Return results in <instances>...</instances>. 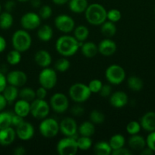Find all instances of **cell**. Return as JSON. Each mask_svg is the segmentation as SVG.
<instances>
[{"label": "cell", "instance_id": "obj_14", "mask_svg": "<svg viewBox=\"0 0 155 155\" xmlns=\"http://www.w3.org/2000/svg\"><path fill=\"white\" fill-rule=\"evenodd\" d=\"M16 136L22 141H28L34 136V128L30 123L24 121L16 127Z\"/></svg>", "mask_w": 155, "mask_h": 155}, {"label": "cell", "instance_id": "obj_52", "mask_svg": "<svg viewBox=\"0 0 155 155\" xmlns=\"http://www.w3.org/2000/svg\"><path fill=\"white\" fill-rule=\"evenodd\" d=\"M13 154L15 155H24L26 154L25 148L23 146H18L15 148L13 151Z\"/></svg>", "mask_w": 155, "mask_h": 155}, {"label": "cell", "instance_id": "obj_28", "mask_svg": "<svg viewBox=\"0 0 155 155\" xmlns=\"http://www.w3.org/2000/svg\"><path fill=\"white\" fill-rule=\"evenodd\" d=\"M100 26H101L100 32L103 36L108 38L115 36V33H116V26L115 25V23L109 21H106Z\"/></svg>", "mask_w": 155, "mask_h": 155}, {"label": "cell", "instance_id": "obj_38", "mask_svg": "<svg viewBox=\"0 0 155 155\" xmlns=\"http://www.w3.org/2000/svg\"><path fill=\"white\" fill-rule=\"evenodd\" d=\"M21 52L14 49L9 51L7 54V61L11 65H16L20 63L21 60Z\"/></svg>", "mask_w": 155, "mask_h": 155}, {"label": "cell", "instance_id": "obj_5", "mask_svg": "<svg viewBox=\"0 0 155 155\" xmlns=\"http://www.w3.org/2000/svg\"><path fill=\"white\" fill-rule=\"evenodd\" d=\"M39 131L43 137L51 139L59 132V124L53 118H44L39 126Z\"/></svg>", "mask_w": 155, "mask_h": 155}, {"label": "cell", "instance_id": "obj_60", "mask_svg": "<svg viewBox=\"0 0 155 155\" xmlns=\"http://www.w3.org/2000/svg\"><path fill=\"white\" fill-rule=\"evenodd\" d=\"M154 11H155V10H154Z\"/></svg>", "mask_w": 155, "mask_h": 155}, {"label": "cell", "instance_id": "obj_16", "mask_svg": "<svg viewBox=\"0 0 155 155\" xmlns=\"http://www.w3.org/2000/svg\"><path fill=\"white\" fill-rule=\"evenodd\" d=\"M129 97L126 92L122 91H116L109 96V103L115 108H122L127 104Z\"/></svg>", "mask_w": 155, "mask_h": 155}, {"label": "cell", "instance_id": "obj_33", "mask_svg": "<svg viewBox=\"0 0 155 155\" xmlns=\"http://www.w3.org/2000/svg\"><path fill=\"white\" fill-rule=\"evenodd\" d=\"M109 143L110 147L112 148V151L118 148L124 147L125 143H126V139L124 136L121 134H115L113 135L110 138L109 141Z\"/></svg>", "mask_w": 155, "mask_h": 155}, {"label": "cell", "instance_id": "obj_24", "mask_svg": "<svg viewBox=\"0 0 155 155\" xmlns=\"http://www.w3.org/2000/svg\"><path fill=\"white\" fill-rule=\"evenodd\" d=\"M88 6V0H69L68 1V8L71 12L76 14L85 12Z\"/></svg>", "mask_w": 155, "mask_h": 155}, {"label": "cell", "instance_id": "obj_47", "mask_svg": "<svg viewBox=\"0 0 155 155\" xmlns=\"http://www.w3.org/2000/svg\"><path fill=\"white\" fill-rule=\"evenodd\" d=\"M24 117L19 116L15 112H12V126L17 127L24 122Z\"/></svg>", "mask_w": 155, "mask_h": 155}, {"label": "cell", "instance_id": "obj_51", "mask_svg": "<svg viewBox=\"0 0 155 155\" xmlns=\"http://www.w3.org/2000/svg\"><path fill=\"white\" fill-rule=\"evenodd\" d=\"M15 2L12 0H9L5 2V10L6 12H11L14 10V8H15Z\"/></svg>", "mask_w": 155, "mask_h": 155}, {"label": "cell", "instance_id": "obj_43", "mask_svg": "<svg viewBox=\"0 0 155 155\" xmlns=\"http://www.w3.org/2000/svg\"><path fill=\"white\" fill-rule=\"evenodd\" d=\"M39 16L41 19L46 20L49 19L53 15V10L50 5H43L40 8L39 10Z\"/></svg>", "mask_w": 155, "mask_h": 155}, {"label": "cell", "instance_id": "obj_37", "mask_svg": "<svg viewBox=\"0 0 155 155\" xmlns=\"http://www.w3.org/2000/svg\"><path fill=\"white\" fill-rule=\"evenodd\" d=\"M70 61L68 60L67 58H62L58 59L57 61L55 63L54 67L55 69L57 71L61 73H64L65 71H68V69L70 68Z\"/></svg>", "mask_w": 155, "mask_h": 155}, {"label": "cell", "instance_id": "obj_8", "mask_svg": "<svg viewBox=\"0 0 155 155\" xmlns=\"http://www.w3.org/2000/svg\"><path fill=\"white\" fill-rule=\"evenodd\" d=\"M77 140L72 137H68L60 139L56 145V151L60 155H74L78 152Z\"/></svg>", "mask_w": 155, "mask_h": 155}, {"label": "cell", "instance_id": "obj_57", "mask_svg": "<svg viewBox=\"0 0 155 155\" xmlns=\"http://www.w3.org/2000/svg\"><path fill=\"white\" fill-rule=\"evenodd\" d=\"M52 1L54 4L57 5H63L65 3L68 2L69 0H52Z\"/></svg>", "mask_w": 155, "mask_h": 155}, {"label": "cell", "instance_id": "obj_15", "mask_svg": "<svg viewBox=\"0 0 155 155\" xmlns=\"http://www.w3.org/2000/svg\"><path fill=\"white\" fill-rule=\"evenodd\" d=\"M7 83L9 85L21 87L24 86L27 81V74L21 71H11L6 76Z\"/></svg>", "mask_w": 155, "mask_h": 155}, {"label": "cell", "instance_id": "obj_31", "mask_svg": "<svg viewBox=\"0 0 155 155\" xmlns=\"http://www.w3.org/2000/svg\"><path fill=\"white\" fill-rule=\"evenodd\" d=\"M127 84L129 89L134 92H138L143 89L144 83L142 80L137 76H131L127 80Z\"/></svg>", "mask_w": 155, "mask_h": 155}, {"label": "cell", "instance_id": "obj_48", "mask_svg": "<svg viewBox=\"0 0 155 155\" xmlns=\"http://www.w3.org/2000/svg\"><path fill=\"white\" fill-rule=\"evenodd\" d=\"M132 154V151H131L130 150L128 149V148H120L118 149L113 150L112 151V155H131Z\"/></svg>", "mask_w": 155, "mask_h": 155}, {"label": "cell", "instance_id": "obj_10", "mask_svg": "<svg viewBox=\"0 0 155 155\" xmlns=\"http://www.w3.org/2000/svg\"><path fill=\"white\" fill-rule=\"evenodd\" d=\"M50 105L56 113L62 114L69 107V101L65 94L56 92L50 98Z\"/></svg>", "mask_w": 155, "mask_h": 155}, {"label": "cell", "instance_id": "obj_53", "mask_svg": "<svg viewBox=\"0 0 155 155\" xmlns=\"http://www.w3.org/2000/svg\"><path fill=\"white\" fill-rule=\"evenodd\" d=\"M7 103V101H6V99L5 98V97L3 96V95H2V94L0 93V112L2 111L3 109L6 107Z\"/></svg>", "mask_w": 155, "mask_h": 155}, {"label": "cell", "instance_id": "obj_9", "mask_svg": "<svg viewBox=\"0 0 155 155\" xmlns=\"http://www.w3.org/2000/svg\"><path fill=\"white\" fill-rule=\"evenodd\" d=\"M57 74L56 71L52 68H45L40 73L38 80L40 86H43L47 90L52 89L57 83Z\"/></svg>", "mask_w": 155, "mask_h": 155}, {"label": "cell", "instance_id": "obj_19", "mask_svg": "<svg viewBox=\"0 0 155 155\" xmlns=\"http://www.w3.org/2000/svg\"><path fill=\"white\" fill-rule=\"evenodd\" d=\"M16 137V132L12 127L0 130V145L3 146H8L13 143Z\"/></svg>", "mask_w": 155, "mask_h": 155}, {"label": "cell", "instance_id": "obj_55", "mask_svg": "<svg viewBox=\"0 0 155 155\" xmlns=\"http://www.w3.org/2000/svg\"><path fill=\"white\" fill-rule=\"evenodd\" d=\"M30 4L33 8H37L41 7L42 2H41V0H30Z\"/></svg>", "mask_w": 155, "mask_h": 155}, {"label": "cell", "instance_id": "obj_34", "mask_svg": "<svg viewBox=\"0 0 155 155\" xmlns=\"http://www.w3.org/2000/svg\"><path fill=\"white\" fill-rule=\"evenodd\" d=\"M19 96L21 99H24L29 102H31L36 98V92L32 88L29 87L23 88L22 89H21L19 91Z\"/></svg>", "mask_w": 155, "mask_h": 155}, {"label": "cell", "instance_id": "obj_25", "mask_svg": "<svg viewBox=\"0 0 155 155\" xmlns=\"http://www.w3.org/2000/svg\"><path fill=\"white\" fill-rule=\"evenodd\" d=\"M37 36L43 42H49L53 36V30L50 25L43 24L38 27Z\"/></svg>", "mask_w": 155, "mask_h": 155}, {"label": "cell", "instance_id": "obj_11", "mask_svg": "<svg viewBox=\"0 0 155 155\" xmlns=\"http://www.w3.org/2000/svg\"><path fill=\"white\" fill-rule=\"evenodd\" d=\"M74 21L69 15H59L55 18V26L56 28L64 33H68L73 31L74 29Z\"/></svg>", "mask_w": 155, "mask_h": 155}, {"label": "cell", "instance_id": "obj_30", "mask_svg": "<svg viewBox=\"0 0 155 155\" xmlns=\"http://www.w3.org/2000/svg\"><path fill=\"white\" fill-rule=\"evenodd\" d=\"M89 30L86 26L79 25L74 29V36L78 42H84L89 36Z\"/></svg>", "mask_w": 155, "mask_h": 155}, {"label": "cell", "instance_id": "obj_40", "mask_svg": "<svg viewBox=\"0 0 155 155\" xmlns=\"http://www.w3.org/2000/svg\"><path fill=\"white\" fill-rule=\"evenodd\" d=\"M141 128V126L140 123L137 122V121H131L126 126V131L129 135L132 136V135L138 134L140 132Z\"/></svg>", "mask_w": 155, "mask_h": 155}, {"label": "cell", "instance_id": "obj_26", "mask_svg": "<svg viewBox=\"0 0 155 155\" xmlns=\"http://www.w3.org/2000/svg\"><path fill=\"white\" fill-rule=\"evenodd\" d=\"M2 93L8 103H12L16 100V98L19 95V91H18V87L9 84V86L7 85L5 86Z\"/></svg>", "mask_w": 155, "mask_h": 155}, {"label": "cell", "instance_id": "obj_23", "mask_svg": "<svg viewBox=\"0 0 155 155\" xmlns=\"http://www.w3.org/2000/svg\"><path fill=\"white\" fill-rule=\"evenodd\" d=\"M81 51L82 54L88 58H94L97 55L98 51V45L92 42H87L83 43V45L81 46Z\"/></svg>", "mask_w": 155, "mask_h": 155}, {"label": "cell", "instance_id": "obj_54", "mask_svg": "<svg viewBox=\"0 0 155 155\" xmlns=\"http://www.w3.org/2000/svg\"><path fill=\"white\" fill-rule=\"evenodd\" d=\"M6 48V41L4 37H2V36H0V53L2 52L3 51H5Z\"/></svg>", "mask_w": 155, "mask_h": 155}, {"label": "cell", "instance_id": "obj_36", "mask_svg": "<svg viewBox=\"0 0 155 155\" xmlns=\"http://www.w3.org/2000/svg\"><path fill=\"white\" fill-rule=\"evenodd\" d=\"M77 145L81 151H88L92 146V140L90 137L81 136V137L78 138Z\"/></svg>", "mask_w": 155, "mask_h": 155}, {"label": "cell", "instance_id": "obj_59", "mask_svg": "<svg viewBox=\"0 0 155 155\" xmlns=\"http://www.w3.org/2000/svg\"><path fill=\"white\" fill-rule=\"evenodd\" d=\"M0 12H1V5H0Z\"/></svg>", "mask_w": 155, "mask_h": 155}, {"label": "cell", "instance_id": "obj_21", "mask_svg": "<svg viewBox=\"0 0 155 155\" xmlns=\"http://www.w3.org/2000/svg\"><path fill=\"white\" fill-rule=\"evenodd\" d=\"M14 112L22 117H26L30 114V102L24 99L18 100L15 104Z\"/></svg>", "mask_w": 155, "mask_h": 155}, {"label": "cell", "instance_id": "obj_4", "mask_svg": "<svg viewBox=\"0 0 155 155\" xmlns=\"http://www.w3.org/2000/svg\"><path fill=\"white\" fill-rule=\"evenodd\" d=\"M68 95L74 102L81 104L89 99L91 95V92L88 85L81 83H76L71 85L69 88Z\"/></svg>", "mask_w": 155, "mask_h": 155}, {"label": "cell", "instance_id": "obj_20", "mask_svg": "<svg viewBox=\"0 0 155 155\" xmlns=\"http://www.w3.org/2000/svg\"><path fill=\"white\" fill-rule=\"evenodd\" d=\"M141 127L147 132L155 131V112L149 111L142 116L140 121Z\"/></svg>", "mask_w": 155, "mask_h": 155}, {"label": "cell", "instance_id": "obj_58", "mask_svg": "<svg viewBox=\"0 0 155 155\" xmlns=\"http://www.w3.org/2000/svg\"><path fill=\"white\" fill-rule=\"evenodd\" d=\"M17 1H18V2H27V1H29V0H17Z\"/></svg>", "mask_w": 155, "mask_h": 155}, {"label": "cell", "instance_id": "obj_56", "mask_svg": "<svg viewBox=\"0 0 155 155\" xmlns=\"http://www.w3.org/2000/svg\"><path fill=\"white\" fill-rule=\"evenodd\" d=\"M154 153V151H152L150 148H149L148 147H147V148H144V149H142L141 151V155H152Z\"/></svg>", "mask_w": 155, "mask_h": 155}, {"label": "cell", "instance_id": "obj_46", "mask_svg": "<svg viewBox=\"0 0 155 155\" xmlns=\"http://www.w3.org/2000/svg\"><path fill=\"white\" fill-rule=\"evenodd\" d=\"M99 94H100V96L103 97V98H108L112 94V88L108 84L103 85L101 89L99 92Z\"/></svg>", "mask_w": 155, "mask_h": 155}, {"label": "cell", "instance_id": "obj_50", "mask_svg": "<svg viewBox=\"0 0 155 155\" xmlns=\"http://www.w3.org/2000/svg\"><path fill=\"white\" fill-rule=\"evenodd\" d=\"M7 79L3 73L0 72V93L3 92L5 86H7Z\"/></svg>", "mask_w": 155, "mask_h": 155}, {"label": "cell", "instance_id": "obj_1", "mask_svg": "<svg viewBox=\"0 0 155 155\" xmlns=\"http://www.w3.org/2000/svg\"><path fill=\"white\" fill-rule=\"evenodd\" d=\"M79 48L78 41L74 36L64 35L58 38L56 42V50L63 57L74 55Z\"/></svg>", "mask_w": 155, "mask_h": 155}, {"label": "cell", "instance_id": "obj_29", "mask_svg": "<svg viewBox=\"0 0 155 155\" xmlns=\"http://www.w3.org/2000/svg\"><path fill=\"white\" fill-rule=\"evenodd\" d=\"M78 132L81 136L91 137L95 133V126L91 121H85L79 126Z\"/></svg>", "mask_w": 155, "mask_h": 155}, {"label": "cell", "instance_id": "obj_27", "mask_svg": "<svg viewBox=\"0 0 155 155\" xmlns=\"http://www.w3.org/2000/svg\"><path fill=\"white\" fill-rule=\"evenodd\" d=\"M112 151L109 143L105 141L97 142L94 146V153L97 155H109L112 154Z\"/></svg>", "mask_w": 155, "mask_h": 155}, {"label": "cell", "instance_id": "obj_17", "mask_svg": "<svg viewBox=\"0 0 155 155\" xmlns=\"http://www.w3.org/2000/svg\"><path fill=\"white\" fill-rule=\"evenodd\" d=\"M116 44L109 39H104L99 43L98 51L104 56H111L116 51Z\"/></svg>", "mask_w": 155, "mask_h": 155}, {"label": "cell", "instance_id": "obj_12", "mask_svg": "<svg viewBox=\"0 0 155 155\" xmlns=\"http://www.w3.org/2000/svg\"><path fill=\"white\" fill-rule=\"evenodd\" d=\"M41 18L34 12H27L21 18V25L24 30H33L40 26Z\"/></svg>", "mask_w": 155, "mask_h": 155}, {"label": "cell", "instance_id": "obj_18", "mask_svg": "<svg viewBox=\"0 0 155 155\" xmlns=\"http://www.w3.org/2000/svg\"><path fill=\"white\" fill-rule=\"evenodd\" d=\"M34 61L38 66L43 68H48L52 63V56L48 51L41 49L35 54Z\"/></svg>", "mask_w": 155, "mask_h": 155}, {"label": "cell", "instance_id": "obj_35", "mask_svg": "<svg viewBox=\"0 0 155 155\" xmlns=\"http://www.w3.org/2000/svg\"><path fill=\"white\" fill-rule=\"evenodd\" d=\"M12 126V112H0V130Z\"/></svg>", "mask_w": 155, "mask_h": 155}, {"label": "cell", "instance_id": "obj_42", "mask_svg": "<svg viewBox=\"0 0 155 155\" xmlns=\"http://www.w3.org/2000/svg\"><path fill=\"white\" fill-rule=\"evenodd\" d=\"M88 86L91 93H99L102 86H103V83L100 80L95 79V80H92L91 81H90Z\"/></svg>", "mask_w": 155, "mask_h": 155}, {"label": "cell", "instance_id": "obj_49", "mask_svg": "<svg viewBox=\"0 0 155 155\" xmlns=\"http://www.w3.org/2000/svg\"><path fill=\"white\" fill-rule=\"evenodd\" d=\"M47 95V89H45L43 86L38 88L36 91V98L40 99H45Z\"/></svg>", "mask_w": 155, "mask_h": 155}, {"label": "cell", "instance_id": "obj_39", "mask_svg": "<svg viewBox=\"0 0 155 155\" xmlns=\"http://www.w3.org/2000/svg\"><path fill=\"white\" fill-rule=\"evenodd\" d=\"M89 117L90 120L94 124H101L105 120L104 114L99 110H93L90 114Z\"/></svg>", "mask_w": 155, "mask_h": 155}, {"label": "cell", "instance_id": "obj_13", "mask_svg": "<svg viewBox=\"0 0 155 155\" xmlns=\"http://www.w3.org/2000/svg\"><path fill=\"white\" fill-rule=\"evenodd\" d=\"M59 130L65 136L72 137L77 134L78 125L73 118L65 117L59 124Z\"/></svg>", "mask_w": 155, "mask_h": 155}, {"label": "cell", "instance_id": "obj_3", "mask_svg": "<svg viewBox=\"0 0 155 155\" xmlns=\"http://www.w3.org/2000/svg\"><path fill=\"white\" fill-rule=\"evenodd\" d=\"M12 42L14 49L18 50L20 52H24L31 46L32 39L27 30H18L14 33Z\"/></svg>", "mask_w": 155, "mask_h": 155}, {"label": "cell", "instance_id": "obj_22", "mask_svg": "<svg viewBox=\"0 0 155 155\" xmlns=\"http://www.w3.org/2000/svg\"><path fill=\"white\" fill-rule=\"evenodd\" d=\"M129 146L134 151H141L146 146V140L139 135H132L129 139Z\"/></svg>", "mask_w": 155, "mask_h": 155}, {"label": "cell", "instance_id": "obj_41", "mask_svg": "<svg viewBox=\"0 0 155 155\" xmlns=\"http://www.w3.org/2000/svg\"><path fill=\"white\" fill-rule=\"evenodd\" d=\"M122 14L120 11L118 9L112 8L110 9L109 12H107V15H106V19L109 21H112L113 23H116L121 19Z\"/></svg>", "mask_w": 155, "mask_h": 155}, {"label": "cell", "instance_id": "obj_32", "mask_svg": "<svg viewBox=\"0 0 155 155\" xmlns=\"http://www.w3.org/2000/svg\"><path fill=\"white\" fill-rule=\"evenodd\" d=\"M14 22L13 17L11 12H5L0 14V28L8 30L12 26Z\"/></svg>", "mask_w": 155, "mask_h": 155}, {"label": "cell", "instance_id": "obj_2", "mask_svg": "<svg viewBox=\"0 0 155 155\" xmlns=\"http://www.w3.org/2000/svg\"><path fill=\"white\" fill-rule=\"evenodd\" d=\"M84 13L87 21L92 25H101L106 21L107 12L106 8L99 3L88 5Z\"/></svg>", "mask_w": 155, "mask_h": 155}, {"label": "cell", "instance_id": "obj_6", "mask_svg": "<svg viewBox=\"0 0 155 155\" xmlns=\"http://www.w3.org/2000/svg\"><path fill=\"white\" fill-rule=\"evenodd\" d=\"M126 71L118 64H112L106 68L105 77L106 80L112 85H119L126 79Z\"/></svg>", "mask_w": 155, "mask_h": 155}, {"label": "cell", "instance_id": "obj_45", "mask_svg": "<svg viewBox=\"0 0 155 155\" xmlns=\"http://www.w3.org/2000/svg\"><path fill=\"white\" fill-rule=\"evenodd\" d=\"M146 144L149 148L155 152V131L150 132L146 139Z\"/></svg>", "mask_w": 155, "mask_h": 155}, {"label": "cell", "instance_id": "obj_7", "mask_svg": "<svg viewBox=\"0 0 155 155\" xmlns=\"http://www.w3.org/2000/svg\"><path fill=\"white\" fill-rule=\"evenodd\" d=\"M50 105L45 99L36 98L30 102V114L34 118L43 120L50 114Z\"/></svg>", "mask_w": 155, "mask_h": 155}, {"label": "cell", "instance_id": "obj_44", "mask_svg": "<svg viewBox=\"0 0 155 155\" xmlns=\"http://www.w3.org/2000/svg\"><path fill=\"white\" fill-rule=\"evenodd\" d=\"M70 112L74 117H81L84 113V108L78 103V104L72 106V107L70 110Z\"/></svg>", "mask_w": 155, "mask_h": 155}]
</instances>
